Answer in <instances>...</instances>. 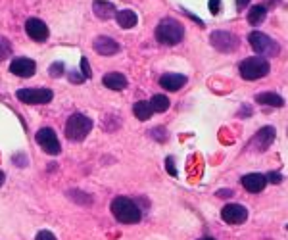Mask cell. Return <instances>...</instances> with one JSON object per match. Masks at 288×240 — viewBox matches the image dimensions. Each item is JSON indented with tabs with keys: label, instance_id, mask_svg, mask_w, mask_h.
<instances>
[{
	"label": "cell",
	"instance_id": "24",
	"mask_svg": "<svg viewBox=\"0 0 288 240\" xmlns=\"http://www.w3.org/2000/svg\"><path fill=\"white\" fill-rule=\"evenodd\" d=\"M48 73H50V77H60L62 73H64V64L62 62H54L52 66H50V70H48Z\"/></svg>",
	"mask_w": 288,
	"mask_h": 240
},
{
	"label": "cell",
	"instance_id": "7",
	"mask_svg": "<svg viewBox=\"0 0 288 240\" xmlns=\"http://www.w3.org/2000/svg\"><path fill=\"white\" fill-rule=\"evenodd\" d=\"M35 141H37V144L43 148L46 154L58 156L60 152H62V146H60V141H58V135L50 127L39 129L37 135H35Z\"/></svg>",
	"mask_w": 288,
	"mask_h": 240
},
{
	"label": "cell",
	"instance_id": "6",
	"mask_svg": "<svg viewBox=\"0 0 288 240\" xmlns=\"http://www.w3.org/2000/svg\"><path fill=\"white\" fill-rule=\"evenodd\" d=\"M210 43L216 50L223 52V54H229V52H234L238 48V37L229 33V31H214L212 37H210Z\"/></svg>",
	"mask_w": 288,
	"mask_h": 240
},
{
	"label": "cell",
	"instance_id": "33",
	"mask_svg": "<svg viewBox=\"0 0 288 240\" xmlns=\"http://www.w3.org/2000/svg\"><path fill=\"white\" fill-rule=\"evenodd\" d=\"M217 196H225V198H230L232 196V190H219Z\"/></svg>",
	"mask_w": 288,
	"mask_h": 240
},
{
	"label": "cell",
	"instance_id": "20",
	"mask_svg": "<svg viewBox=\"0 0 288 240\" xmlns=\"http://www.w3.org/2000/svg\"><path fill=\"white\" fill-rule=\"evenodd\" d=\"M133 113L137 115V119H141V121H148V119L152 117V106H150V102H146V100L137 102V104L133 106Z\"/></svg>",
	"mask_w": 288,
	"mask_h": 240
},
{
	"label": "cell",
	"instance_id": "32",
	"mask_svg": "<svg viewBox=\"0 0 288 240\" xmlns=\"http://www.w3.org/2000/svg\"><path fill=\"white\" fill-rule=\"evenodd\" d=\"M150 135H152V137H159V139H158L159 142H163V141H165V135H163L161 131H150Z\"/></svg>",
	"mask_w": 288,
	"mask_h": 240
},
{
	"label": "cell",
	"instance_id": "13",
	"mask_svg": "<svg viewBox=\"0 0 288 240\" xmlns=\"http://www.w3.org/2000/svg\"><path fill=\"white\" fill-rule=\"evenodd\" d=\"M92 48L100 56H114V54H117L121 50L119 43H115L114 39H110V37H96L94 43H92Z\"/></svg>",
	"mask_w": 288,
	"mask_h": 240
},
{
	"label": "cell",
	"instance_id": "15",
	"mask_svg": "<svg viewBox=\"0 0 288 240\" xmlns=\"http://www.w3.org/2000/svg\"><path fill=\"white\" fill-rule=\"evenodd\" d=\"M187 85V77L185 75H181V73H165V75H161L159 77V86L163 88V90H179V88H183V86Z\"/></svg>",
	"mask_w": 288,
	"mask_h": 240
},
{
	"label": "cell",
	"instance_id": "29",
	"mask_svg": "<svg viewBox=\"0 0 288 240\" xmlns=\"http://www.w3.org/2000/svg\"><path fill=\"white\" fill-rule=\"evenodd\" d=\"M70 81H72V83H79V85H81V83L85 81V77H83V75H79V73H75V71H72V73H70Z\"/></svg>",
	"mask_w": 288,
	"mask_h": 240
},
{
	"label": "cell",
	"instance_id": "28",
	"mask_svg": "<svg viewBox=\"0 0 288 240\" xmlns=\"http://www.w3.org/2000/svg\"><path fill=\"white\" fill-rule=\"evenodd\" d=\"M165 167H167V171L171 173L173 177H177V169H175V163H173V158H167V160H165Z\"/></svg>",
	"mask_w": 288,
	"mask_h": 240
},
{
	"label": "cell",
	"instance_id": "11",
	"mask_svg": "<svg viewBox=\"0 0 288 240\" xmlns=\"http://www.w3.org/2000/svg\"><path fill=\"white\" fill-rule=\"evenodd\" d=\"M275 137H277V133H275L273 127L259 129L258 133L254 135L252 142H250V150H256V152H265V150L273 144Z\"/></svg>",
	"mask_w": 288,
	"mask_h": 240
},
{
	"label": "cell",
	"instance_id": "21",
	"mask_svg": "<svg viewBox=\"0 0 288 240\" xmlns=\"http://www.w3.org/2000/svg\"><path fill=\"white\" fill-rule=\"evenodd\" d=\"M265 15H267V8L265 6H254L248 12V23L250 25H261L265 21Z\"/></svg>",
	"mask_w": 288,
	"mask_h": 240
},
{
	"label": "cell",
	"instance_id": "10",
	"mask_svg": "<svg viewBox=\"0 0 288 240\" xmlns=\"http://www.w3.org/2000/svg\"><path fill=\"white\" fill-rule=\"evenodd\" d=\"M25 33L29 35V39H33L35 43H44L48 39V35H50L48 25L39 17H29L25 21Z\"/></svg>",
	"mask_w": 288,
	"mask_h": 240
},
{
	"label": "cell",
	"instance_id": "23",
	"mask_svg": "<svg viewBox=\"0 0 288 240\" xmlns=\"http://www.w3.org/2000/svg\"><path fill=\"white\" fill-rule=\"evenodd\" d=\"M10 54H12V44H10L8 39L0 37V62L6 60V58H10Z\"/></svg>",
	"mask_w": 288,
	"mask_h": 240
},
{
	"label": "cell",
	"instance_id": "30",
	"mask_svg": "<svg viewBox=\"0 0 288 240\" xmlns=\"http://www.w3.org/2000/svg\"><path fill=\"white\" fill-rule=\"evenodd\" d=\"M267 179H269L271 183H281V181H283V177H281L279 173H269V175H267Z\"/></svg>",
	"mask_w": 288,
	"mask_h": 240
},
{
	"label": "cell",
	"instance_id": "22",
	"mask_svg": "<svg viewBox=\"0 0 288 240\" xmlns=\"http://www.w3.org/2000/svg\"><path fill=\"white\" fill-rule=\"evenodd\" d=\"M150 106H152V112L163 113V112L169 110L171 102H169V98H167L165 94H154V96H152V102H150Z\"/></svg>",
	"mask_w": 288,
	"mask_h": 240
},
{
	"label": "cell",
	"instance_id": "18",
	"mask_svg": "<svg viewBox=\"0 0 288 240\" xmlns=\"http://www.w3.org/2000/svg\"><path fill=\"white\" fill-rule=\"evenodd\" d=\"M115 19H117V25L123 29L135 27L137 21H139V17H137V14L133 10H121V12H117L115 14Z\"/></svg>",
	"mask_w": 288,
	"mask_h": 240
},
{
	"label": "cell",
	"instance_id": "5",
	"mask_svg": "<svg viewBox=\"0 0 288 240\" xmlns=\"http://www.w3.org/2000/svg\"><path fill=\"white\" fill-rule=\"evenodd\" d=\"M248 43L258 56H277L281 52V46L261 31H252L248 35Z\"/></svg>",
	"mask_w": 288,
	"mask_h": 240
},
{
	"label": "cell",
	"instance_id": "14",
	"mask_svg": "<svg viewBox=\"0 0 288 240\" xmlns=\"http://www.w3.org/2000/svg\"><path fill=\"white\" fill-rule=\"evenodd\" d=\"M240 183H242V186H244L248 192L258 194V192H261L267 186V177L265 175H259V173H250V175H244L240 179Z\"/></svg>",
	"mask_w": 288,
	"mask_h": 240
},
{
	"label": "cell",
	"instance_id": "35",
	"mask_svg": "<svg viewBox=\"0 0 288 240\" xmlns=\"http://www.w3.org/2000/svg\"><path fill=\"white\" fill-rule=\"evenodd\" d=\"M200 240H214V239H200Z\"/></svg>",
	"mask_w": 288,
	"mask_h": 240
},
{
	"label": "cell",
	"instance_id": "31",
	"mask_svg": "<svg viewBox=\"0 0 288 240\" xmlns=\"http://www.w3.org/2000/svg\"><path fill=\"white\" fill-rule=\"evenodd\" d=\"M248 4H250V0H236V10H244Z\"/></svg>",
	"mask_w": 288,
	"mask_h": 240
},
{
	"label": "cell",
	"instance_id": "4",
	"mask_svg": "<svg viewBox=\"0 0 288 240\" xmlns=\"http://www.w3.org/2000/svg\"><path fill=\"white\" fill-rule=\"evenodd\" d=\"M92 131V121L83 113H73L66 123V137L72 142H81Z\"/></svg>",
	"mask_w": 288,
	"mask_h": 240
},
{
	"label": "cell",
	"instance_id": "8",
	"mask_svg": "<svg viewBox=\"0 0 288 240\" xmlns=\"http://www.w3.org/2000/svg\"><path fill=\"white\" fill-rule=\"evenodd\" d=\"M15 96L23 104H48L54 94L50 88H19Z\"/></svg>",
	"mask_w": 288,
	"mask_h": 240
},
{
	"label": "cell",
	"instance_id": "16",
	"mask_svg": "<svg viewBox=\"0 0 288 240\" xmlns=\"http://www.w3.org/2000/svg\"><path fill=\"white\" fill-rule=\"evenodd\" d=\"M104 86L112 88V90H123L127 86V77L123 73H117V71H112V73H106L104 79H102Z\"/></svg>",
	"mask_w": 288,
	"mask_h": 240
},
{
	"label": "cell",
	"instance_id": "19",
	"mask_svg": "<svg viewBox=\"0 0 288 240\" xmlns=\"http://www.w3.org/2000/svg\"><path fill=\"white\" fill-rule=\"evenodd\" d=\"M256 102L258 104H265V106H271V108H281L285 104L283 96L277 94V92H261V94H256Z\"/></svg>",
	"mask_w": 288,
	"mask_h": 240
},
{
	"label": "cell",
	"instance_id": "9",
	"mask_svg": "<svg viewBox=\"0 0 288 240\" xmlns=\"http://www.w3.org/2000/svg\"><path fill=\"white\" fill-rule=\"evenodd\" d=\"M221 219L229 225H242L248 219V210L240 204H227L221 210Z\"/></svg>",
	"mask_w": 288,
	"mask_h": 240
},
{
	"label": "cell",
	"instance_id": "26",
	"mask_svg": "<svg viewBox=\"0 0 288 240\" xmlns=\"http://www.w3.org/2000/svg\"><path fill=\"white\" fill-rule=\"evenodd\" d=\"M35 240H58V239L52 235V233H50V231H41V233L37 235V239Z\"/></svg>",
	"mask_w": 288,
	"mask_h": 240
},
{
	"label": "cell",
	"instance_id": "2",
	"mask_svg": "<svg viewBox=\"0 0 288 240\" xmlns=\"http://www.w3.org/2000/svg\"><path fill=\"white\" fill-rule=\"evenodd\" d=\"M183 37H185V29L173 17L161 19L158 23V27H156V41L159 44L175 46V44H179L183 41Z\"/></svg>",
	"mask_w": 288,
	"mask_h": 240
},
{
	"label": "cell",
	"instance_id": "25",
	"mask_svg": "<svg viewBox=\"0 0 288 240\" xmlns=\"http://www.w3.org/2000/svg\"><path fill=\"white\" fill-rule=\"evenodd\" d=\"M81 68H83V77L88 79V77L92 75V71L88 68V60H86V58H81Z\"/></svg>",
	"mask_w": 288,
	"mask_h": 240
},
{
	"label": "cell",
	"instance_id": "3",
	"mask_svg": "<svg viewBox=\"0 0 288 240\" xmlns=\"http://www.w3.org/2000/svg\"><path fill=\"white\" fill-rule=\"evenodd\" d=\"M269 62L265 60L263 56H252V58H246L240 62V75H242V79L246 81H258L261 77H265L267 73H269Z\"/></svg>",
	"mask_w": 288,
	"mask_h": 240
},
{
	"label": "cell",
	"instance_id": "17",
	"mask_svg": "<svg viewBox=\"0 0 288 240\" xmlns=\"http://www.w3.org/2000/svg\"><path fill=\"white\" fill-rule=\"evenodd\" d=\"M92 10L100 19H110V17L115 15V6L112 2H108V0H94Z\"/></svg>",
	"mask_w": 288,
	"mask_h": 240
},
{
	"label": "cell",
	"instance_id": "27",
	"mask_svg": "<svg viewBox=\"0 0 288 240\" xmlns=\"http://www.w3.org/2000/svg\"><path fill=\"white\" fill-rule=\"evenodd\" d=\"M219 10H221V0H210V12L219 14Z\"/></svg>",
	"mask_w": 288,
	"mask_h": 240
},
{
	"label": "cell",
	"instance_id": "34",
	"mask_svg": "<svg viewBox=\"0 0 288 240\" xmlns=\"http://www.w3.org/2000/svg\"><path fill=\"white\" fill-rule=\"evenodd\" d=\"M4 181H6V175H4V173H2V171H0V186H2V184H4Z\"/></svg>",
	"mask_w": 288,
	"mask_h": 240
},
{
	"label": "cell",
	"instance_id": "1",
	"mask_svg": "<svg viewBox=\"0 0 288 240\" xmlns=\"http://www.w3.org/2000/svg\"><path fill=\"white\" fill-rule=\"evenodd\" d=\"M112 213L115 215V219L119 223H125V225H135L143 219V212L141 208L137 206V202H133L127 196H117L112 202Z\"/></svg>",
	"mask_w": 288,
	"mask_h": 240
},
{
	"label": "cell",
	"instance_id": "12",
	"mask_svg": "<svg viewBox=\"0 0 288 240\" xmlns=\"http://www.w3.org/2000/svg\"><path fill=\"white\" fill-rule=\"evenodd\" d=\"M35 71H37V64L31 58H14L10 64V73H14L15 77H21V79L33 77Z\"/></svg>",
	"mask_w": 288,
	"mask_h": 240
}]
</instances>
